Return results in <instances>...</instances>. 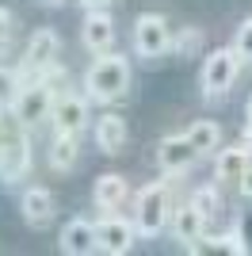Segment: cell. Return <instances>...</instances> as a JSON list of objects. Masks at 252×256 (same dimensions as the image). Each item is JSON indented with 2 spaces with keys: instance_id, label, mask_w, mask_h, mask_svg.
I'll list each match as a JSON object with an SVG mask.
<instances>
[{
  "instance_id": "cell-13",
  "label": "cell",
  "mask_w": 252,
  "mask_h": 256,
  "mask_svg": "<svg viewBox=\"0 0 252 256\" xmlns=\"http://www.w3.org/2000/svg\"><path fill=\"white\" fill-rule=\"evenodd\" d=\"M80 38H84V46L92 54H107L111 50V42H115V20L107 16V12H88V20H84V27H80Z\"/></svg>"
},
{
  "instance_id": "cell-25",
  "label": "cell",
  "mask_w": 252,
  "mask_h": 256,
  "mask_svg": "<svg viewBox=\"0 0 252 256\" xmlns=\"http://www.w3.org/2000/svg\"><path fill=\"white\" fill-rule=\"evenodd\" d=\"M12 38V12L8 8H0V46Z\"/></svg>"
},
{
  "instance_id": "cell-3",
  "label": "cell",
  "mask_w": 252,
  "mask_h": 256,
  "mask_svg": "<svg viewBox=\"0 0 252 256\" xmlns=\"http://www.w3.org/2000/svg\"><path fill=\"white\" fill-rule=\"evenodd\" d=\"M58 73H62V69H54L50 76H42V80H31V84H23V88H20V96H16L12 111H16V118H20L23 126H38L42 118H50L54 100H58V88H54Z\"/></svg>"
},
{
  "instance_id": "cell-8",
  "label": "cell",
  "mask_w": 252,
  "mask_h": 256,
  "mask_svg": "<svg viewBox=\"0 0 252 256\" xmlns=\"http://www.w3.org/2000/svg\"><path fill=\"white\" fill-rule=\"evenodd\" d=\"M195 160H199V153H195V146L188 142V134H168V138H160L157 164H160L164 176H180V172H188Z\"/></svg>"
},
{
  "instance_id": "cell-16",
  "label": "cell",
  "mask_w": 252,
  "mask_h": 256,
  "mask_svg": "<svg viewBox=\"0 0 252 256\" xmlns=\"http://www.w3.org/2000/svg\"><path fill=\"white\" fill-rule=\"evenodd\" d=\"M248 146H233V150H218V164H214V180L218 184H237L241 172L248 168Z\"/></svg>"
},
{
  "instance_id": "cell-9",
  "label": "cell",
  "mask_w": 252,
  "mask_h": 256,
  "mask_svg": "<svg viewBox=\"0 0 252 256\" xmlns=\"http://www.w3.org/2000/svg\"><path fill=\"white\" fill-rule=\"evenodd\" d=\"M50 118H54V130H58V134H80V130L88 126V100L73 96V92H58Z\"/></svg>"
},
{
  "instance_id": "cell-20",
  "label": "cell",
  "mask_w": 252,
  "mask_h": 256,
  "mask_svg": "<svg viewBox=\"0 0 252 256\" xmlns=\"http://www.w3.org/2000/svg\"><path fill=\"white\" fill-rule=\"evenodd\" d=\"M76 157H80V150H76V134H58L54 146H50V168L69 172L76 164Z\"/></svg>"
},
{
  "instance_id": "cell-23",
  "label": "cell",
  "mask_w": 252,
  "mask_h": 256,
  "mask_svg": "<svg viewBox=\"0 0 252 256\" xmlns=\"http://www.w3.org/2000/svg\"><path fill=\"white\" fill-rule=\"evenodd\" d=\"M20 88H23V80H20L16 69H0V107H12V104H16Z\"/></svg>"
},
{
  "instance_id": "cell-17",
  "label": "cell",
  "mask_w": 252,
  "mask_h": 256,
  "mask_svg": "<svg viewBox=\"0 0 252 256\" xmlns=\"http://www.w3.org/2000/svg\"><path fill=\"white\" fill-rule=\"evenodd\" d=\"M188 252H230V256H244L248 252V241H244L237 230H230V234H222V237H214V241H206V237H195L188 245Z\"/></svg>"
},
{
  "instance_id": "cell-4",
  "label": "cell",
  "mask_w": 252,
  "mask_h": 256,
  "mask_svg": "<svg viewBox=\"0 0 252 256\" xmlns=\"http://www.w3.org/2000/svg\"><path fill=\"white\" fill-rule=\"evenodd\" d=\"M168 184L157 180V184H146L142 192H138V203H134V230L142 237H157L160 230L168 226Z\"/></svg>"
},
{
  "instance_id": "cell-19",
  "label": "cell",
  "mask_w": 252,
  "mask_h": 256,
  "mask_svg": "<svg viewBox=\"0 0 252 256\" xmlns=\"http://www.w3.org/2000/svg\"><path fill=\"white\" fill-rule=\"evenodd\" d=\"M188 142L195 146V153H199V157H206V153H218L222 126H218V122H210V118H199V122H191V126H188Z\"/></svg>"
},
{
  "instance_id": "cell-21",
  "label": "cell",
  "mask_w": 252,
  "mask_h": 256,
  "mask_svg": "<svg viewBox=\"0 0 252 256\" xmlns=\"http://www.w3.org/2000/svg\"><path fill=\"white\" fill-rule=\"evenodd\" d=\"M168 50L176 54V58H199V50H202V31L199 27H184V31L172 38V46Z\"/></svg>"
},
{
  "instance_id": "cell-5",
  "label": "cell",
  "mask_w": 252,
  "mask_h": 256,
  "mask_svg": "<svg viewBox=\"0 0 252 256\" xmlns=\"http://www.w3.org/2000/svg\"><path fill=\"white\" fill-rule=\"evenodd\" d=\"M237 73H241V58L233 54V46H218L202 65V96L210 100L226 96L233 88V80H237Z\"/></svg>"
},
{
  "instance_id": "cell-24",
  "label": "cell",
  "mask_w": 252,
  "mask_h": 256,
  "mask_svg": "<svg viewBox=\"0 0 252 256\" xmlns=\"http://www.w3.org/2000/svg\"><path fill=\"white\" fill-rule=\"evenodd\" d=\"M233 54L244 62H252V16L248 20H241V27H237V34H233Z\"/></svg>"
},
{
  "instance_id": "cell-2",
  "label": "cell",
  "mask_w": 252,
  "mask_h": 256,
  "mask_svg": "<svg viewBox=\"0 0 252 256\" xmlns=\"http://www.w3.org/2000/svg\"><path fill=\"white\" fill-rule=\"evenodd\" d=\"M58 54H62V38H58V31L38 27V31L31 34V42H27L23 65L16 69V73H20V80H23V84H31V80L50 76L54 69H58Z\"/></svg>"
},
{
  "instance_id": "cell-11",
  "label": "cell",
  "mask_w": 252,
  "mask_h": 256,
  "mask_svg": "<svg viewBox=\"0 0 252 256\" xmlns=\"http://www.w3.org/2000/svg\"><path fill=\"white\" fill-rule=\"evenodd\" d=\"M58 245H62L65 256H92L96 248H100V241H96V226L88 222V218H73V222H65Z\"/></svg>"
},
{
  "instance_id": "cell-7",
  "label": "cell",
  "mask_w": 252,
  "mask_h": 256,
  "mask_svg": "<svg viewBox=\"0 0 252 256\" xmlns=\"http://www.w3.org/2000/svg\"><path fill=\"white\" fill-rule=\"evenodd\" d=\"M168 46H172V31H168L164 16H153V12L138 16V23H134V50H138V58L157 62V58L168 54Z\"/></svg>"
},
{
  "instance_id": "cell-6",
  "label": "cell",
  "mask_w": 252,
  "mask_h": 256,
  "mask_svg": "<svg viewBox=\"0 0 252 256\" xmlns=\"http://www.w3.org/2000/svg\"><path fill=\"white\" fill-rule=\"evenodd\" d=\"M27 168H31V138H27V126L0 134V180L16 184V180L27 176Z\"/></svg>"
},
{
  "instance_id": "cell-1",
  "label": "cell",
  "mask_w": 252,
  "mask_h": 256,
  "mask_svg": "<svg viewBox=\"0 0 252 256\" xmlns=\"http://www.w3.org/2000/svg\"><path fill=\"white\" fill-rule=\"evenodd\" d=\"M84 88L96 104H115L130 92V62L126 54H100L88 73H84Z\"/></svg>"
},
{
  "instance_id": "cell-18",
  "label": "cell",
  "mask_w": 252,
  "mask_h": 256,
  "mask_svg": "<svg viewBox=\"0 0 252 256\" xmlns=\"http://www.w3.org/2000/svg\"><path fill=\"white\" fill-rule=\"evenodd\" d=\"M172 230H176V241H184V248L195 241V237H202V230H206V218H202L199 210L191 203H184L176 210V218H172Z\"/></svg>"
},
{
  "instance_id": "cell-22",
  "label": "cell",
  "mask_w": 252,
  "mask_h": 256,
  "mask_svg": "<svg viewBox=\"0 0 252 256\" xmlns=\"http://www.w3.org/2000/svg\"><path fill=\"white\" fill-rule=\"evenodd\" d=\"M188 203H191V206H195V210H199L202 218L210 222V218L218 214V188H195Z\"/></svg>"
},
{
  "instance_id": "cell-14",
  "label": "cell",
  "mask_w": 252,
  "mask_h": 256,
  "mask_svg": "<svg viewBox=\"0 0 252 256\" xmlns=\"http://www.w3.org/2000/svg\"><path fill=\"white\" fill-rule=\"evenodd\" d=\"M96 146H100V153H107V157L122 153L126 150V118L115 115V111H107V115L96 118Z\"/></svg>"
},
{
  "instance_id": "cell-28",
  "label": "cell",
  "mask_w": 252,
  "mask_h": 256,
  "mask_svg": "<svg viewBox=\"0 0 252 256\" xmlns=\"http://www.w3.org/2000/svg\"><path fill=\"white\" fill-rule=\"evenodd\" d=\"M244 115H248V122H252V96H248V107H244Z\"/></svg>"
},
{
  "instance_id": "cell-26",
  "label": "cell",
  "mask_w": 252,
  "mask_h": 256,
  "mask_svg": "<svg viewBox=\"0 0 252 256\" xmlns=\"http://www.w3.org/2000/svg\"><path fill=\"white\" fill-rule=\"evenodd\" d=\"M237 192H241L244 199H252V160H248V168L241 172V180H237Z\"/></svg>"
},
{
  "instance_id": "cell-29",
  "label": "cell",
  "mask_w": 252,
  "mask_h": 256,
  "mask_svg": "<svg viewBox=\"0 0 252 256\" xmlns=\"http://www.w3.org/2000/svg\"><path fill=\"white\" fill-rule=\"evenodd\" d=\"M84 4H92V8H96V4H104V0H84Z\"/></svg>"
},
{
  "instance_id": "cell-12",
  "label": "cell",
  "mask_w": 252,
  "mask_h": 256,
  "mask_svg": "<svg viewBox=\"0 0 252 256\" xmlns=\"http://www.w3.org/2000/svg\"><path fill=\"white\" fill-rule=\"evenodd\" d=\"M126 195H130V184H126V176H118V172H104V176H96L92 184V199L96 206L104 214L118 210V206L126 203Z\"/></svg>"
},
{
  "instance_id": "cell-10",
  "label": "cell",
  "mask_w": 252,
  "mask_h": 256,
  "mask_svg": "<svg viewBox=\"0 0 252 256\" xmlns=\"http://www.w3.org/2000/svg\"><path fill=\"white\" fill-rule=\"evenodd\" d=\"M134 237H138V230L126 222V218H115V214H107L104 222L96 226L100 252H107V256H126L130 248H134Z\"/></svg>"
},
{
  "instance_id": "cell-27",
  "label": "cell",
  "mask_w": 252,
  "mask_h": 256,
  "mask_svg": "<svg viewBox=\"0 0 252 256\" xmlns=\"http://www.w3.org/2000/svg\"><path fill=\"white\" fill-rule=\"evenodd\" d=\"M244 146L252 150V122H244Z\"/></svg>"
},
{
  "instance_id": "cell-15",
  "label": "cell",
  "mask_w": 252,
  "mask_h": 256,
  "mask_svg": "<svg viewBox=\"0 0 252 256\" xmlns=\"http://www.w3.org/2000/svg\"><path fill=\"white\" fill-rule=\"evenodd\" d=\"M20 210H23V218H27V226L42 230V226H50V218H54V195L46 192V188H27L23 199H20Z\"/></svg>"
}]
</instances>
